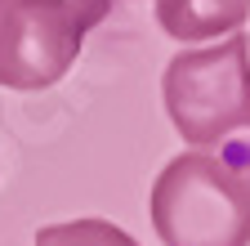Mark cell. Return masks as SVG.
I'll use <instances>...</instances> for the list:
<instances>
[{
  "mask_svg": "<svg viewBox=\"0 0 250 246\" xmlns=\"http://www.w3.org/2000/svg\"><path fill=\"white\" fill-rule=\"evenodd\" d=\"M147 210L161 246H250V179L224 152L192 148L170 157Z\"/></svg>",
  "mask_w": 250,
  "mask_h": 246,
  "instance_id": "1",
  "label": "cell"
},
{
  "mask_svg": "<svg viewBox=\"0 0 250 246\" xmlns=\"http://www.w3.org/2000/svg\"><path fill=\"white\" fill-rule=\"evenodd\" d=\"M161 99L170 126L192 148L232 139L250 126V41L232 32L206 49H179L166 63Z\"/></svg>",
  "mask_w": 250,
  "mask_h": 246,
  "instance_id": "2",
  "label": "cell"
},
{
  "mask_svg": "<svg viewBox=\"0 0 250 246\" xmlns=\"http://www.w3.org/2000/svg\"><path fill=\"white\" fill-rule=\"evenodd\" d=\"M85 32L45 0H0V85L18 94L58 85L72 72Z\"/></svg>",
  "mask_w": 250,
  "mask_h": 246,
  "instance_id": "3",
  "label": "cell"
},
{
  "mask_svg": "<svg viewBox=\"0 0 250 246\" xmlns=\"http://www.w3.org/2000/svg\"><path fill=\"white\" fill-rule=\"evenodd\" d=\"M156 22L179 45L192 41H224L241 32L250 18V0H156Z\"/></svg>",
  "mask_w": 250,
  "mask_h": 246,
  "instance_id": "4",
  "label": "cell"
},
{
  "mask_svg": "<svg viewBox=\"0 0 250 246\" xmlns=\"http://www.w3.org/2000/svg\"><path fill=\"white\" fill-rule=\"evenodd\" d=\"M31 246H139L125 228H116L112 220H67V224H45L36 228V242Z\"/></svg>",
  "mask_w": 250,
  "mask_h": 246,
  "instance_id": "5",
  "label": "cell"
},
{
  "mask_svg": "<svg viewBox=\"0 0 250 246\" xmlns=\"http://www.w3.org/2000/svg\"><path fill=\"white\" fill-rule=\"evenodd\" d=\"M45 5H58L62 14H72L81 32H94V27L112 14V0H45Z\"/></svg>",
  "mask_w": 250,
  "mask_h": 246,
  "instance_id": "6",
  "label": "cell"
},
{
  "mask_svg": "<svg viewBox=\"0 0 250 246\" xmlns=\"http://www.w3.org/2000/svg\"><path fill=\"white\" fill-rule=\"evenodd\" d=\"M219 152H224V157H228V161L250 179V126H246V130H237L232 139H224V143H219Z\"/></svg>",
  "mask_w": 250,
  "mask_h": 246,
  "instance_id": "7",
  "label": "cell"
}]
</instances>
